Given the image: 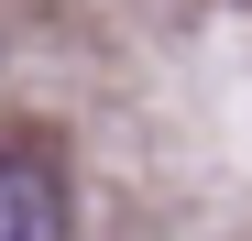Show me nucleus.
Wrapping results in <instances>:
<instances>
[{
  "label": "nucleus",
  "instance_id": "f257e3e1",
  "mask_svg": "<svg viewBox=\"0 0 252 241\" xmlns=\"http://www.w3.org/2000/svg\"><path fill=\"white\" fill-rule=\"evenodd\" d=\"M0 241H66V176L44 153H0Z\"/></svg>",
  "mask_w": 252,
  "mask_h": 241
}]
</instances>
